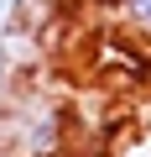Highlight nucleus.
<instances>
[{"instance_id": "1", "label": "nucleus", "mask_w": 151, "mask_h": 157, "mask_svg": "<svg viewBox=\"0 0 151 157\" xmlns=\"http://www.w3.org/2000/svg\"><path fill=\"white\" fill-rule=\"evenodd\" d=\"M104 11H110L120 26H130V32L151 37V0H104Z\"/></svg>"}, {"instance_id": "2", "label": "nucleus", "mask_w": 151, "mask_h": 157, "mask_svg": "<svg viewBox=\"0 0 151 157\" xmlns=\"http://www.w3.org/2000/svg\"><path fill=\"white\" fill-rule=\"evenodd\" d=\"M120 157H151V131H141V136H130Z\"/></svg>"}]
</instances>
